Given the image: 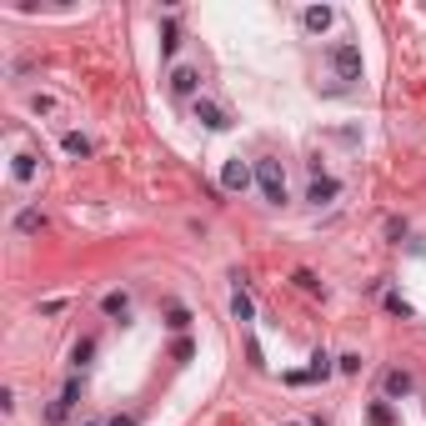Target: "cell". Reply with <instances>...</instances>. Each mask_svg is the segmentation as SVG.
Instances as JSON below:
<instances>
[{
    "instance_id": "603a6c76",
    "label": "cell",
    "mask_w": 426,
    "mask_h": 426,
    "mask_svg": "<svg viewBox=\"0 0 426 426\" xmlns=\"http://www.w3.org/2000/svg\"><path fill=\"white\" fill-rule=\"evenodd\" d=\"M170 356H176V361H190V341L181 336V341H176V346H170Z\"/></svg>"
},
{
    "instance_id": "4fadbf2b",
    "label": "cell",
    "mask_w": 426,
    "mask_h": 426,
    "mask_svg": "<svg viewBox=\"0 0 426 426\" xmlns=\"http://www.w3.org/2000/svg\"><path fill=\"white\" fill-rule=\"evenodd\" d=\"M15 181H20V186H30V181H35V156H30V151H20V156H15Z\"/></svg>"
},
{
    "instance_id": "30bf717a",
    "label": "cell",
    "mask_w": 426,
    "mask_h": 426,
    "mask_svg": "<svg viewBox=\"0 0 426 426\" xmlns=\"http://www.w3.org/2000/svg\"><path fill=\"white\" fill-rule=\"evenodd\" d=\"M231 316H236V321L246 326V321H256V306H251V296L236 286V296H231Z\"/></svg>"
},
{
    "instance_id": "8fae6325",
    "label": "cell",
    "mask_w": 426,
    "mask_h": 426,
    "mask_svg": "<svg viewBox=\"0 0 426 426\" xmlns=\"http://www.w3.org/2000/svg\"><path fill=\"white\" fill-rule=\"evenodd\" d=\"M40 226H46V216H40V211H20V216H15V231H20V236H35Z\"/></svg>"
},
{
    "instance_id": "7a4b0ae2",
    "label": "cell",
    "mask_w": 426,
    "mask_h": 426,
    "mask_svg": "<svg viewBox=\"0 0 426 426\" xmlns=\"http://www.w3.org/2000/svg\"><path fill=\"white\" fill-rule=\"evenodd\" d=\"M326 60H331V66H336L341 85H351V80H361V46H351V40H336V46L326 51Z\"/></svg>"
},
{
    "instance_id": "5bb4252c",
    "label": "cell",
    "mask_w": 426,
    "mask_h": 426,
    "mask_svg": "<svg viewBox=\"0 0 426 426\" xmlns=\"http://www.w3.org/2000/svg\"><path fill=\"white\" fill-rule=\"evenodd\" d=\"M366 416H371V426H396V411L387 407V401H371V411H366Z\"/></svg>"
},
{
    "instance_id": "6da1fadb",
    "label": "cell",
    "mask_w": 426,
    "mask_h": 426,
    "mask_svg": "<svg viewBox=\"0 0 426 426\" xmlns=\"http://www.w3.org/2000/svg\"><path fill=\"white\" fill-rule=\"evenodd\" d=\"M256 186H261V196L271 206H286V170H281V161H256Z\"/></svg>"
},
{
    "instance_id": "d6986e66",
    "label": "cell",
    "mask_w": 426,
    "mask_h": 426,
    "mask_svg": "<svg viewBox=\"0 0 426 426\" xmlns=\"http://www.w3.org/2000/svg\"><path fill=\"white\" fill-rule=\"evenodd\" d=\"M336 371L356 376V371H361V351H346V356H336Z\"/></svg>"
},
{
    "instance_id": "cb8c5ba5",
    "label": "cell",
    "mask_w": 426,
    "mask_h": 426,
    "mask_svg": "<svg viewBox=\"0 0 426 426\" xmlns=\"http://www.w3.org/2000/svg\"><path fill=\"white\" fill-rule=\"evenodd\" d=\"M105 426H136V416H111Z\"/></svg>"
},
{
    "instance_id": "9a60e30c",
    "label": "cell",
    "mask_w": 426,
    "mask_h": 426,
    "mask_svg": "<svg viewBox=\"0 0 426 426\" xmlns=\"http://www.w3.org/2000/svg\"><path fill=\"white\" fill-rule=\"evenodd\" d=\"M176 46H181V30L166 20V26H161V55H176Z\"/></svg>"
},
{
    "instance_id": "8992f818",
    "label": "cell",
    "mask_w": 426,
    "mask_h": 426,
    "mask_svg": "<svg viewBox=\"0 0 426 426\" xmlns=\"http://www.w3.org/2000/svg\"><path fill=\"white\" fill-rule=\"evenodd\" d=\"M336 196H341V181L336 176H311V190H306L311 206H331Z\"/></svg>"
},
{
    "instance_id": "ba28073f",
    "label": "cell",
    "mask_w": 426,
    "mask_h": 426,
    "mask_svg": "<svg viewBox=\"0 0 426 426\" xmlns=\"http://www.w3.org/2000/svg\"><path fill=\"white\" fill-rule=\"evenodd\" d=\"M100 311L111 316V321H125V316H131V296H125V291H105Z\"/></svg>"
},
{
    "instance_id": "52a82bcc",
    "label": "cell",
    "mask_w": 426,
    "mask_h": 426,
    "mask_svg": "<svg viewBox=\"0 0 426 426\" xmlns=\"http://www.w3.org/2000/svg\"><path fill=\"white\" fill-rule=\"evenodd\" d=\"M190 111H196V121L206 125V131H226V125H231V121H226V111H221L216 100H206V96H201L196 105H190Z\"/></svg>"
},
{
    "instance_id": "ffe728a7",
    "label": "cell",
    "mask_w": 426,
    "mask_h": 426,
    "mask_svg": "<svg viewBox=\"0 0 426 426\" xmlns=\"http://www.w3.org/2000/svg\"><path fill=\"white\" fill-rule=\"evenodd\" d=\"M66 416H71V407H66V401H60V396H55V401H51V407H46V421H51V426H60V421H66Z\"/></svg>"
},
{
    "instance_id": "9c48e42d",
    "label": "cell",
    "mask_w": 426,
    "mask_h": 426,
    "mask_svg": "<svg viewBox=\"0 0 426 426\" xmlns=\"http://www.w3.org/2000/svg\"><path fill=\"white\" fill-rule=\"evenodd\" d=\"M331 20H336V15H331V6H311V10H301V26H306V30H316V35H321Z\"/></svg>"
},
{
    "instance_id": "277c9868",
    "label": "cell",
    "mask_w": 426,
    "mask_h": 426,
    "mask_svg": "<svg viewBox=\"0 0 426 426\" xmlns=\"http://www.w3.org/2000/svg\"><path fill=\"white\" fill-rule=\"evenodd\" d=\"M221 190H231V196H241V190H251V166H246L241 156L221 166Z\"/></svg>"
},
{
    "instance_id": "7402d4cb",
    "label": "cell",
    "mask_w": 426,
    "mask_h": 426,
    "mask_svg": "<svg viewBox=\"0 0 426 426\" xmlns=\"http://www.w3.org/2000/svg\"><path fill=\"white\" fill-rule=\"evenodd\" d=\"M296 286H301V291H311V296H321V281H316L311 271H296Z\"/></svg>"
},
{
    "instance_id": "3957f363",
    "label": "cell",
    "mask_w": 426,
    "mask_h": 426,
    "mask_svg": "<svg viewBox=\"0 0 426 426\" xmlns=\"http://www.w3.org/2000/svg\"><path fill=\"white\" fill-rule=\"evenodd\" d=\"M170 91H176L181 100H201V71L196 66H176L170 71Z\"/></svg>"
},
{
    "instance_id": "44dd1931",
    "label": "cell",
    "mask_w": 426,
    "mask_h": 426,
    "mask_svg": "<svg viewBox=\"0 0 426 426\" xmlns=\"http://www.w3.org/2000/svg\"><path fill=\"white\" fill-rule=\"evenodd\" d=\"M387 311H391V316H401V321H407V316H411V306H407V301H401V296H396V291H387Z\"/></svg>"
},
{
    "instance_id": "2e32d148",
    "label": "cell",
    "mask_w": 426,
    "mask_h": 426,
    "mask_svg": "<svg viewBox=\"0 0 426 426\" xmlns=\"http://www.w3.org/2000/svg\"><path fill=\"white\" fill-rule=\"evenodd\" d=\"M66 156H80V161H85V156H91V141H85L80 131H71V136H66Z\"/></svg>"
},
{
    "instance_id": "7c38bea8",
    "label": "cell",
    "mask_w": 426,
    "mask_h": 426,
    "mask_svg": "<svg viewBox=\"0 0 426 426\" xmlns=\"http://www.w3.org/2000/svg\"><path fill=\"white\" fill-rule=\"evenodd\" d=\"M91 356H96V341H76V346H71V366L85 371V366H91Z\"/></svg>"
},
{
    "instance_id": "d4e9b609",
    "label": "cell",
    "mask_w": 426,
    "mask_h": 426,
    "mask_svg": "<svg viewBox=\"0 0 426 426\" xmlns=\"http://www.w3.org/2000/svg\"><path fill=\"white\" fill-rule=\"evenodd\" d=\"M80 426H105V421H80Z\"/></svg>"
},
{
    "instance_id": "ac0fdd59",
    "label": "cell",
    "mask_w": 426,
    "mask_h": 426,
    "mask_svg": "<svg viewBox=\"0 0 426 426\" xmlns=\"http://www.w3.org/2000/svg\"><path fill=\"white\" fill-rule=\"evenodd\" d=\"M326 376H331V356L316 351V356H311V381H326Z\"/></svg>"
},
{
    "instance_id": "5b68a950",
    "label": "cell",
    "mask_w": 426,
    "mask_h": 426,
    "mask_svg": "<svg viewBox=\"0 0 426 426\" xmlns=\"http://www.w3.org/2000/svg\"><path fill=\"white\" fill-rule=\"evenodd\" d=\"M381 387H387V401H401V396H411V391H416V381H411L407 366H391L387 376H381Z\"/></svg>"
},
{
    "instance_id": "e0dca14e",
    "label": "cell",
    "mask_w": 426,
    "mask_h": 426,
    "mask_svg": "<svg viewBox=\"0 0 426 426\" xmlns=\"http://www.w3.org/2000/svg\"><path fill=\"white\" fill-rule=\"evenodd\" d=\"M166 326H170V331H186V326H190V311H186V306H170V311H166Z\"/></svg>"
}]
</instances>
